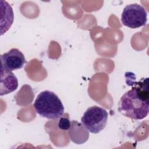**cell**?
I'll return each mask as SVG.
<instances>
[{"mask_svg":"<svg viewBox=\"0 0 149 149\" xmlns=\"http://www.w3.org/2000/svg\"><path fill=\"white\" fill-rule=\"evenodd\" d=\"M131 85L134 87L121 97L118 103V111L129 118L142 119L149 112L148 79H143Z\"/></svg>","mask_w":149,"mask_h":149,"instance_id":"6da1fadb","label":"cell"},{"mask_svg":"<svg viewBox=\"0 0 149 149\" xmlns=\"http://www.w3.org/2000/svg\"><path fill=\"white\" fill-rule=\"evenodd\" d=\"M18 81L15 75L10 71L1 68L0 95L9 94L16 90Z\"/></svg>","mask_w":149,"mask_h":149,"instance_id":"8992f818","label":"cell"},{"mask_svg":"<svg viewBox=\"0 0 149 149\" xmlns=\"http://www.w3.org/2000/svg\"><path fill=\"white\" fill-rule=\"evenodd\" d=\"M107 119L108 113L105 109L98 106H93L85 111L81 121L87 130L97 134L105 128Z\"/></svg>","mask_w":149,"mask_h":149,"instance_id":"3957f363","label":"cell"},{"mask_svg":"<svg viewBox=\"0 0 149 149\" xmlns=\"http://www.w3.org/2000/svg\"><path fill=\"white\" fill-rule=\"evenodd\" d=\"M147 20V13L146 9L137 3L126 6L121 15V21L123 25L137 29L146 24Z\"/></svg>","mask_w":149,"mask_h":149,"instance_id":"277c9868","label":"cell"},{"mask_svg":"<svg viewBox=\"0 0 149 149\" xmlns=\"http://www.w3.org/2000/svg\"><path fill=\"white\" fill-rule=\"evenodd\" d=\"M36 112L41 116L55 120L64 113L63 105L58 97L53 92L45 90L37 97L34 103Z\"/></svg>","mask_w":149,"mask_h":149,"instance_id":"7a4b0ae2","label":"cell"},{"mask_svg":"<svg viewBox=\"0 0 149 149\" xmlns=\"http://www.w3.org/2000/svg\"><path fill=\"white\" fill-rule=\"evenodd\" d=\"M69 133L71 140L75 143L81 144L87 141L89 134L84 128V126L76 120L71 122V126L69 128Z\"/></svg>","mask_w":149,"mask_h":149,"instance_id":"52a82bcc","label":"cell"},{"mask_svg":"<svg viewBox=\"0 0 149 149\" xmlns=\"http://www.w3.org/2000/svg\"><path fill=\"white\" fill-rule=\"evenodd\" d=\"M1 68L12 72L21 69L26 63L23 54L17 48H12L1 56Z\"/></svg>","mask_w":149,"mask_h":149,"instance_id":"5b68a950","label":"cell"},{"mask_svg":"<svg viewBox=\"0 0 149 149\" xmlns=\"http://www.w3.org/2000/svg\"><path fill=\"white\" fill-rule=\"evenodd\" d=\"M71 126V121L66 118L61 116L58 122V127L62 130H68Z\"/></svg>","mask_w":149,"mask_h":149,"instance_id":"ba28073f","label":"cell"}]
</instances>
